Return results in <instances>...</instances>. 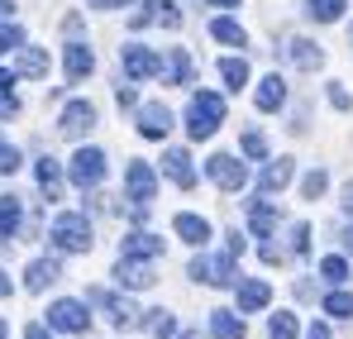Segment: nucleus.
<instances>
[{
	"label": "nucleus",
	"instance_id": "nucleus-24",
	"mask_svg": "<svg viewBox=\"0 0 353 339\" xmlns=\"http://www.w3.org/2000/svg\"><path fill=\"white\" fill-rule=\"evenodd\" d=\"M48 282H58V263H53V258H39V263H29V273H24V287H29V291H43Z\"/></svg>",
	"mask_w": 353,
	"mask_h": 339
},
{
	"label": "nucleus",
	"instance_id": "nucleus-13",
	"mask_svg": "<svg viewBox=\"0 0 353 339\" xmlns=\"http://www.w3.org/2000/svg\"><path fill=\"white\" fill-rule=\"evenodd\" d=\"M163 172L172 177L181 191L196 186V168H191V153H186V148H168V153H163Z\"/></svg>",
	"mask_w": 353,
	"mask_h": 339
},
{
	"label": "nucleus",
	"instance_id": "nucleus-43",
	"mask_svg": "<svg viewBox=\"0 0 353 339\" xmlns=\"http://www.w3.org/2000/svg\"><path fill=\"white\" fill-rule=\"evenodd\" d=\"M339 206H344V215H353V182L344 186V201H339Z\"/></svg>",
	"mask_w": 353,
	"mask_h": 339
},
{
	"label": "nucleus",
	"instance_id": "nucleus-22",
	"mask_svg": "<svg viewBox=\"0 0 353 339\" xmlns=\"http://www.w3.org/2000/svg\"><path fill=\"white\" fill-rule=\"evenodd\" d=\"M210 335L215 339H243V320L234 311H210Z\"/></svg>",
	"mask_w": 353,
	"mask_h": 339
},
{
	"label": "nucleus",
	"instance_id": "nucleus-23",
	"mask_svg": "<svg viewBox=\"0 0 353 339\" xmlns=\"http://www.w3.org/2000/svg\"><path fill=\"white\" fill-rule=\"evenodd\" d=\"M163 77H168V86H186V81H191V57H186V48H172V53H168Z\"/></svg>",
	"mask_w": 353,
	"mask_h": 339
},
{
	"label": "nucleus",
	"instance_id": "nucleus-38",
	"mask_svg": "<svg viewBox=\"0 0 353 339\" xmlns=\"http://www.w3.org/2000/svg\"><path fill=\"white\" fill-rule=\"evenodd\" d=\"M320 273H325L330 282H344V278H349V263H344V258H325V263H320Z\"/></svg>",
	"mask_w": 353,
	"mask_h": 339
},
{
	"label": "nucleus",
	"instance_id": "nucleus-2",
	"mask_svg": "<svg viewBox=\"0 0 353 339\" xmlns=\"http://www.w3.org/2000/svg\"><path fill=\"white\" fill-rule=\"evenodd\" d=\"M48 239H53V249L62 253H86L91 249V225H86V215H77V211H62L53 229H48Z\"/></svg>",
	"mask_w": 353,
	"mask_h": 339
},
{
	"label": "nucleus",
	"instance_id": "nucleus-26",
	"mask_svg": "<svg viewBox=\"0 0 353 339\" xmlns=\"http://www.w3.org/2000/svg\"><path fill=\"white\" fill-rule=\"evenodd\" d=\"M19 77H48V53L43 48H19Z\"/></svg>",
	"mask_w": 353,
	"mask_h": 339
},
{
	"label": "nucleus",
	"instance_id": "nucleus-30",
	"mask_svg": "<svg viewBox=\"0 0 353 339\" xmlns=\"http://www.w3.org/2000/svg\"><path fill=\"white\" fill-rule=\"evenodd\" d=\"M301 191H305V201H320V196L330 191V172H325V168L305 172V182H301Z\"/></svg>",
	"mask_w": 353,
	"mask_h": 339
},
{
	"label": "nucleus",
	"instance_id": "nucleus-5",
	"mask_svg": "<svg viewBox=\"0 0 353 339\" xmlns=\"http://www.w3.org/2000/svg\"><path fill=\"white\" fill-rule=\"evenodd\" d=\"M234 249H225V253H220V258H196V263H191V278H196V282H205V287H230L234 282Z\"/></svg>",
	"mask_w": 353,
	"mask_h": 339
},
{
	"label": "nucleus",
	"instance_id": "nucleus-15",
	"mask_svg": "<svg viewBox=\"0 0 353 339\" xmlns=\"http://www.w3.org/2000/svg\"><path fill=\"white\" fill-rule=\"evenodd\" d=\"M96 72V53L86 48V43H67V81L77 86V81H86Z\"/></svg>",
	"mask_w": 353,
	"mask_h": 339
},
{
	"label": "nucleus",
	"instance_id": "nucleus-40",
	"mask_svg": "<svg viewBox=\"0 0 353 339\" xmlns=\"http://www.w3.org/2000/svg\"><path fill=\"white\" fill-rule=\"evenodd\" d=\"M310 249V225H292V253H305Z\"/></svg>",
	"mask_w": 353,
	"mask_h": 339
},
{
	"label": "nucleus",
	"instance_id": "nucleus-34",
	"mask_svg": "<svg viewBox=\"0 0 353 339\" xmlns=\"http://www.w3.org/2000/svg\"><path fill=\"white\" fill-rule=\"evenodd\" d=\"M14 48H24V29L10 24V19H0V53H14Z\"/></svg>",
	"mask_w": 353,
	"mask_h": 339
},
{
	"label": "nucleus",
	"instance_id": "nucleus-41",
	"mask_svg": "<svg viewBox=\"0 0 353 339\" xmlns=\"http://www.w3.org/2000/svg\"><path fill=\"white\" fill-rule=\"evenodd\" d=\"M115 101H119V110H139V91L134 86H115Z\"/></svg>",
	"mask_w": 353,
	"mask_h": 339
},
{
	"label": "nucleus",
	"instance_id": "nucleus-48",
	"mask_svg": "<svg viewBox=\"0 0 353 339\" xmlns=\"http://www.w3.org/2000/svg\"><path fill=\"white\" fill-rule=\"evenodd\" d=\"M0 296H10V278L5 273H0Z\"/></svg>",
	"mask_w": 353,
	"mask_h": 339
},
{
	"label": "nucleus",
	"instance_id": "nucleus-21",
	"mask_svg": "<svg viewBox=\"0 0 353 339\" xmlns=\"http://www.w3.org/2000/svg\"><path fill=\"white\" fill-rule=\"evenodd\" d=\"M39 191H43L48 201H58V196H62V163H58V158H48V153L39 158Z\"/></svg>",
	"mask_w": 353,
	"mask_h": 339
},
{
	"label": "nucleus",
	"instance_id": "nucleus-25",
	"mask_svg": "<svg viewBox=\"0 0 353 339\" xmlns=\"http://www.w3.org/2000/svg\"><path fill=\"white\" fill-rule=\"evenodd\" d=\"M19 234V196H0V239L10 244Z\"/></svg>",
	"mask_w": 353,
	"mask_h": 339
},
{
	"label": "nucleus",
	"instance_id": "nucleus-32",
	"mask_svg": "<svg viewBox=\"0 0 353 339\" xmlns=\"http://www.w3.org/2000/svg\"><path fill=\"white\" fill-rule=\"evenodd\" d=\"M248 225H253V234H272V225H277V211H272L268 201H258V206H253V215H248Z\"/></svg>",
	"mask_w": 353,
	"mask_h": 339
},
{
	"label": "nucleus",
	"instance_id": "nucleus-27",
	"mask_svg": "<svg viewBox=\"0 0 353 339\" xmlns=\"http://www.w3.org/2000/svg\"><path fill=\"white\" fill-rule=\"evenodd\" d=\"M210 34H215L220 43H234V48L248 43V34H243V24H239V19H215V24H210Z\"/></svg>",
	"mask_w": 353,
	"mask_h": 339
},
{
	"label": "nucleus",
	"instance_id": "nucleus-33",
	"mask_svg": "<svg viewBox=\"0 0 353 339\" xmlns=\"http://www.w3.org/2000/svg\"><path fill=\"white\" fill-rule=\"evenodd\" d=\"M239 148H243V158H253V163H263V158H268V139H263L258 129H248V134L239 139Z\"/></svg>",
	"mask_w": 353,
	"mask_h": 339
},
{
	"label": "nucleus",
	"instance_id": "nucleus-51",
	"mask_svg": "<svg viewBox=\"0 0 353 339\" xmlns=\"http://www.w3.org/2000/svg\"><path fill=\"white\" fill-rule=\"evenodd\" d=\"M349 39H353V34H349Z\"/></svg>",
	"mask_w": 353,
	"mask_h": 339
},
{
	"label": "nucleus",
	"instance_id": "nucleus-49",
	"mask_svg": "<svg viewBox=\"0 0 353 339\" xmlns=\"http://www.w3.org/2000/svg\"><path fill=\"white\" fill-rule=\"evenodd\" d=\"M210 5H239V0H210Z\"/></svg>",
	"mask_w": 353,
	"mask_h": 339
},
{
	"label": "nucleus",
	"instance_id": "nucleus-29",
	"mask_svg": "<svg viewBox=\"0 0 353 339\" xmlns=\"http://www.w3.org/2000/svg\"><path fill=\"white\" fill-rule=\"evenodd\" d=\"M220 77H225V81H230V86H248V62H243V57H225V62H220Z\"/></svg>",
	"mask_w": 353,
	"mask_h": 339
},
{
	"label": "nucleus",
	"instance_id": "nucleus-17",
	"mask_svg": "<svg viewBox=\"0 0 353 339\" xmlns=\"http://www.w3.org/2000/svg\"><path fill=\"white\" fill-rule=\"evenodd\" d=\"M124 258H158L163 253V239L158 234H148V229H134V234H124V249H119Z\"/></svg>",
	"mask_w": 353,
	"mask_h": 339
},
{
	"label": "nucleus",
	"instance_id": "nucleus-42",
	"mask_svg": "<svg viewBox=\"0 0 353 339\" xmlns=\"http://www.w3.org/2000/svg\"><path fill=\"white\" fill-rule=\"evenodd\" d=\"M96 10H124V5H134V0H91Z\"/></svg>",
	"mask_w": 353,
	"mask_h": 339
},
{
	"label": "nucleus",
	"instance_id": "nucleus-37",
	"mask_svg": "<svg viewBox=\"0 0 353 339\" xmlns=\"http://www.w3.org/2000/svg\"><path fill=\"white\" fill-rule=\"evenodd\" d=\"M14 168H19V148H14L10 139H0V172L10 177V172H14Z\"/></svg>",
	"mask_w": 353,
	"mask_h": 339
},
{
	"label": "nucleus",
	"instance_id": "nucleus-31",
	"mask_svg": "<svg viewBox=\"0 0 353 339\" xmlns=\"http://www.w3.org/2000/svg\"><path fill=\"white\" fill-rule=\"evenodd\" d=\"M268 339H296V316L292 311H277L268 320Z\"/></svg>",
	"mask_w": 353,
	"mask_h": 339
},
{
	"label": "nucleus",
	"instance_id": "nucleus-4",
	"mask_svg": "<svg viewBox=\"0 0 353 339\" xmlns=\"http://www.w3.org/2000/svg\"><path fill=\"white\" fill-rule=\"evenodd\" d=\"M124 191H129L134 211H148V201H153V191H158V172L148 168V163H129V168H124Z\"/></svg>",
	"mask_w": 353,
	"mask_h": 339
},
{
	"label": "nucleus",
	"instance_id": "nucleus-19",
	"mask_svg": "<svg viewBox=\"0 0 353 339\" xmlns=\"http://www.w3.org/2000/svg\"><path fill=\"white\" fill-rule=\"evenodd\" d=\"M172 229H176V239L201 244V249H205V239H210V220H205V215H191V211H181L172 220Z\"/></svg>",
	"mask_w": 353,
	"mask_h": 339
},
{
	"label": "nucleus",
	"instance_id": "nucleus-8",
	"mask_svg": "<svg viewBox=\"0 0 353 339\" xmlns=\"http://www.w3.org/2000/svg\"><path fill=\"white\" fill-rule=\"evenodd\" d=\"M119 62H124V77H134V81H143V77H158V72H163V57L153 53V48H143V43L119 48Z\"/></svg>",
	"mask_w": 353,
	"mask_h": 339
},
{
	"label": "nucleus",
	"instance_id": "nucleus-50",
	"mask_svg": "<svg viewBox=\"0 0 353 339\" xmlns=\"http://www.w3.org/2000/svg\"><path fill=\"white\" fill-rule=\"evenodd\" d=\"M5 335H10V330H5V320H0V339H5Z\"/></svg>",
	"mask_w": 353,
	"mask_h": 339
},
{
	"label": "nucleus",
	"instance_id": "nucleus-16",
	"mask_svg": "<svg viewBox=\"0 0 353 339\" xmlns=\"http://www.w3.org/2000/svg\"><path fill=\"white\" fill-rule=\"evenodd\" d=\"M287 62L301 67V72H315V67L325 62V53H320V43H310V39H287Z\"/></svg>",
	"mask_w": 353,
	"mask_h": 339
},
{
	"label": "nucleus",
	"instance_id": "nucleus-12",
	"mask_svg": "<svg viewBox=\"0 0 353 339\" xmlns=\"http://www.w3.org/2000/svg\"><path fill=\"white\" fill-rule=\"evenodd\" d=\"M168 129H172V110L168 106H139V134L143 139H168Z\"/></svg>",
	"mask_w": 353,
	"mask_h": 339
},
{
	"label": "nucleus",
	"instance_id": "nucleus-10",
	"mask_svg": "<svg viewBox=\"0 0 353 339\" xmlns=\"http://www.w3.org/2000/svg\"><path fill=\"white\" fill-rule=\"evenodd\" d=\"M58 129L67 139H81L86 129H96V106H91V101H67L62 115H58Z\"/></svg>",
	"mask_w": 353,
	"mask_h": 339
},
{
	"label": "nucleus",
	"instance_id": "nucleus-45",
	"mask_svg": "<svg viewBox=\"0 0 353 339\" xmlns=\"http://www.w3.org/2000/svg\"><path fill=\"white\" fill-rule=\"evenodd\" d=\"M24 339H48V330H43V325H29V330H24Z\"/></svg>",
	"mask_w": 353,
	"mask_h": 339
},
{
	"label": "nucleus",
	"instance_id": "nucleus-9",
	"mask_svg": "<svg viewBox=\"0 0 353 339\" xmlns=\"http://www.w3.org/2000/svg\"><path fill=\"white\" fill-rule=\"evenodd\" d=\"M86 301H91V306H101V311H105V316L115 320L119 330H134V325H139V316H143V311H134L129 301H119V296L101 291V287H91V291H86Z\"/></svg>",
	"mask_w": 353,
	"mask_h": 339
},
{
	"label": "nucleus",
	"instance_id": "nucleus-36",
	"mask_svg": "<svg viewBox=\"0 0 353 339\" xmlns=\"http://www.w3.org/2000/svg\"><path fill=\"white\" fill-rule=\"evenodd\" d=\"M148 316H153V320H148V330H153V335H158V339H168V335H172V330H176V320H172V316H168V311H148Z\"/></svg>",
	"mask_w": 353,
	"mask_h": 339
},
{
	"label": "nucleus",
	"instance_id": "nucleus-3",
	"mask_svg": "<svg viewBox=\"0 0 353 339\" xmlns=\"http://www.w3.org/2000/svg\"><path fill=\"white\" fill-rule=\"evenodd\" d=\"M67 177H72V186H81V191L101 186V182H105V153H101V148H77L72 163H67Z\"/></svg>",
	"mask_w": 353,
	"mask_h": 339
},
{
	"label": "nucleus",
	"instance_id": "nucleus-11",
	"mask_svg": "<svg viewBox=\"0 0 353 339\" xmlns=\"http://www.w3.org/2000/svg\"><path fill=\"white\" fill-rule=\"evenodd\" d=\"M115 282H119V287H129V291H143V287H153V258H124V253H119Z\"/></svg>",
	"mask_w": 353,
	"mask_h": 339
},
{
	"label": "nucleus",
	"instance_id": "nucleus-1",
	"mask_svg": "<svg viewBox=\"0 0 353 339\" xmlns=\"http://www.w3.org/2000/svg\"><path fill=\"white\" fill-rule=\"evenodd\" d=\"M220 124H225V101H220L215 91H196L191 106H186V134L201 144V139H210Z\"/></svg>",
	"mask_w": 353,
	"mask_h": 339
},
{
	"label": "nucleus",
	"instance_id": "nucleus-20",
	"mask_svg": "<svg viewBox=\"0 0 353 339\" xmlns=\"http://www.w3.org/2000/svg\"><path fill=\"white\" fill-rule=\"evenodd\" d=\"M272 301V287L263 282V278H248V282H239V311H263Z\"/></svg>",
	"mask_w": 353,
	"mask_h": 339
},
{
	"label": "nucleus",
	"instance_id": "nucleus-14",
	"mask_svg": "<svg viewBox=\"0 0 353 339\" xmlns=\"http://www.w3.org/2000/svg\"><path fill=\"white\" fill-rule=\"evenodd\" d=\"M253 106H258V110H282V106H287V81H282V77H277V72H272V77H263V81H258V91H253Z\"/></svg>",
	"mask_w": 353,
	"mask_h": 339
},
{
	"label": "nucleus",
	"instance_id": "nucleus-44",
	"mask_svg": "<svg viewBox=\"0 0 353 339\" xmlns=\"http://www.w3.org/2000/svg\"><path fill=\"white\" fill-rule=\"evenodd\" d=\"M305 339H330V330H325V325H310V330H305Z\"/></svg>",
	"mask_w": 353,
	"mask_h": 339
},
{
	"label": "nucleus",
	"instance_id": "nucleus-7",
	"mask_svg": "<svg viewBox=\"0 0 353 339\" xmlns=\"http://www.w3.org/2000/svg\"><path fill=\"white\" fill-rule=\"evenodd\" d=\"M48 325L62 330V335H86L91 316H86V306H81V301H53V306H48Z\"/></svg>",
	"mask_w": 353,
	"mask_h": 339
},
{
	"label": "nucleus",
	"instance_id": "nucleus-47",
	"mask_svg": "<svg viewBox=\"0 0 353 339\" xmlns=\"http://www.w3.org/2000/svg\"><path fill=\"white\" fill-rule=\"evenodd\" d=\"M10 10H14V5H10V0H0V19H10Z\"/></svg>",
	"mask_w": 353,
	"mask_h": 339
},
{
	"label": "nucleus",
	"instance_id": "nucleus-18",
	"mask_svg": "<svg viewBox=\"0 0 353 339\" xmlns=\"http://www.w3.org/2000/svg\"><path fill=\"white\" fill-rule=\"evenodd\" d=\"M292 172H296L292 158H277V163H268V168H263V177H258V191H263V196H277V191L292 182Z\"/></svg>",
	"mask_w": 353,
	"mask_h": 339
},
{
	"label": "nucleus",
	"instance_id": "nucleus-39",
	"mask_svg": "<svg viewBox=\"0 0 353 339\" xmlns=\"http://www.w3.org/2000/svg\"><path fill=\"white\" fill-rule=\"evenodd\" d=\"M330 106H334V110H353V96L339 86V81H330Z\"/></svg>",
	"mask_w": 353,
	"mask_h": 339
},
{
	"label": "nucleus",
	"instance_id": "nucleus-6",
	"mask_svg": "<svg viewBox=\"0 0 353 339\" xmlns=\"http://www.w3.org/2000/svg\"><path fill=\"white\" fill-rule=\"evenodd\" d=\"M205 172H210V182L225 186V191H243V186H248V168L239 163L234 153H215V158L205 163Z\"/></svg>",
	"mask_w": 353,
	"mask_h": 339
},
{
	"label": "nucleus",
	"instance_id": "nucleus-28",
	"mask_svg": "<svg viewBox=\"0 0 353 339\" xmlns=\"http://www.w3.org/2000/svg\"><path fill=\"white\" fill-rule=\"evenodd\" d=\"M305 14H310V19H320V24H334V19L344 14V0H310V5H305Z\"/></svg>",
	"mask_w": 353,
	"mask_h": 339
},
{
	"label": "nucleus",
	"instance_id": "nucleus-46",
	"mask_svg": "<svg viewBox=\"0 0 353 339\" xmlns=\"http://www.w3.org/2000/svg\"><path fill=\"white\" fill-rule=\"evenodd\" d=\"M344 249H349V253H353V225L344 229Z\"/></svg>",
	"mask_w": 353,
	"mask_h": 339
},
{
	"label": "nucleus",
	"instance_id": "nucleus-35",
	"mask_svg": "<svg viewBox=\"0 0 353 339\" xmlns=\"http://www.w3.org/2000/svg\"><path fill=\"white\" fill-rule=\"evenodd\" d=\"M325 316H344V320H349L353 316V296L349 291H330V296H325Z\"/></svg>",
	"mask_w": 353,
	"mask_h": 339
}]
</instances>
